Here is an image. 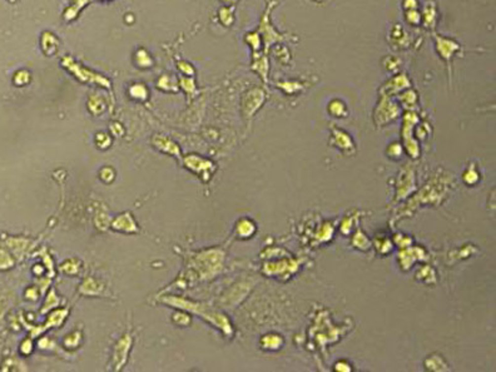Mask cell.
Wrapping results in <instances>:
<instances>
[{"label": "cell", "mask_w": 496, "mask_h": 372, "mask_svg": "<svg viewBox=\"0 0 496 372\" xmlns=\"http://www.w3.org/2000/svg\"><path fill=\"white\" fill-rule=\"evenodd\" d=\"M278 4V0H271L268 1L266 5V9H265V13H263L262 18H261V24H260V29H258V33L262 37V41L265 44V54H268V50L273 44L279 43V41H283V39L286 38L283 34L278 33L276 29L273 28L271 23V13L274 9V6Z\"/></svg>", "instance_id": "obj_1"}, {"label": "cell", "mask_w": 496, "mask_h": 372, "mask_svg": "<svg viewBox=\"0 0 496 372\" xmlns=\"http://www.w3.org/2000/svg\"><path fill=\"white\" fill-rule=\"evenodd\" d=\"M434 39L437 55L448 64L449 72H451V62L454 57L461 52V45L454 39L440 36V34H434Z\"/></svg>", "instance_id": "obj_2"}, {"label": "cell", "mask_w": 496, "mask_h": 372, "mask_svg": "<svg viewBox=\"0 0 496 372\" xmlns=\"http://www.w3.org/2000/svg\"><path fill=\"white\" fill-rule=\"evenodd\" d=\"M437 22V8L434 0H427L421 11V23L426 29L434 32Z\"/></svg>", "instance_id": "obj_3"}, {"label": "cell", "mask_w": 496, "mask_h": 372, "mask_svg": "<svg viewBox=\"0 0 496 372\" xmlns=\"http://www.w3.org/2000/svg\"><path fill=\"white\" fill-rule=\"evenodd\" d=\"M410 85H411V83H410V79L407 78L406 74H396L393 78L388 79L387 82L383 84L382 93H385V94H393V93H399L401 90L406 89Z\"/></svg>", "instance_id": "obj_4"}, {"label": "cell", "mask_w": 496, "mask_h": 372, "mask_svg": "<svg viewBox=\"0 0 496 372\" xmlns=\"http://www.w3.org/2000/svg\"><path fill=\"white\" fill-rule=\"evenodd\" d=\"M252 69L262 76L265 82H267V75H268L269 71V63L267 54H265V53H255L253 54Z\"/></svg>", "instance_id": "obj_5"}, {"label": "cell", "mask_w": 496, "mask_h": 372, "mask_svg": "<svg viewBox=\"0 0 496 372\" xmlns=\"http://www.w3.org/2000/svg\"><path fill=\"white\" fill-rule=\"evenodd\" d=\"M244 40H246L247 44L252 48L253 54H255V53H261V48H262L263 41L262 37H261V34L258 33V30L257 32H252V33L247 34Z\"/></svg>", "instance_id": "obj_6"}, {"label": "cell", "mask_w": 496, "mask_h": 372, "mask_svg": "<svg viewBox=\"0 0 496 372\" xmlns=\"http://www.w3.org/2000/svg\"><path fill=\"white\" fill-rule=\"evenodd\" d=\"M220 19L222 22V24H225L226 27H229V25L233 24L234 20V14H233V8L230 6H225V8L220 9Z\"/></svg>", "instance_id": "obj_7"}, {"label": "cell", "mask_w": 496, "mask_h": 372, "mask_svg": "<svg viewBox=\"0 0 496 372\" xmlns=\"http://www.w3.org/2000/svg\"><path fill=\"white\" fill-rule=\"evenodd\" d=\"M405 20L409 24L418 27L421 24V11L419 9H414V10H406L405 11Z\"/></svg>", "instance_id": "obj_8"}, {"label": "cell", "mask_w": 496, "mask_h": 372, "mask_svg": "<svg viewBox=\"0 0 496 372\" xmlns=\"http://www.w3.org/2000/svg\"><path fill=\"white\" fill-rule=\"evenodd\" d=\"M400 66H401V60L399 58L393 57V55H388L383 59V67L388 72H397Z\"/></svg>", "instance_id": "obj_9"}, {"label": "cell", "mask_w": 496, "mask_h": 372, "mask_svg": "<svg viewBox=\"0 0 496 372\" xmlns=\"http://www.w3.org/2000/svg\"><path fill=\"white\" fill-rule=\"evenodd\" d=\"M330 113H332L336 117H342L346 114V107L341 101H332L330 104Z\"/></svg>", "instance_id": "obj_10"}, {"label": "cell", "mask_w": 496, "mask_h": 372, "mask_svg": "<svg viewBox=\"0 0 496 372\" xmlns=\"http://www.w3.org/2000/svg\"><path fill=\"white\" fill-rule=\"evenodd\" d=\"M274 55H276V58L279 60V62H282V63H287L291 58L290 52H288L287 48L283 45L278 46L277 52H274Z\"/></svg>", "instance_id": "obj_11"}, {"label": "cell", "mask_w": 496, "mask_h": 372, "mask_svg": "<svg viewBox=\"0 0 496 372\" xmlns=\"http://www.w3.org/2000/svg\"><path fill=\"white\" fill-rule=\"evenodd\" d=\"M419 0H402V8L404 10H414V9H419Z\"/></svg>", "instance_id": "obj_12"}, {"label": "cell", "mask_w": 496, "mask_h": 372, "mask_svg": "<svg viewBox=\"0 0 496 372\" xmlns=\"http://www.w3.org/2000/svg\"><path fill=\"white\" fill-rule=\"evenodd\" d=\"M146 60H147V62L152 63V60H151L150 55H148V53H147L146 50H143V49L138 50V52H137V62H138V64H141V63L146 62Z\"/></svg>", "instance_id": "obj_13"}, {"label": "cell", "mask_w": 496, "mask_h": 372, "mask_svg": "<svg viewBox=\"0 0 496 372\" xmlns=\"http://www.w3.org/2000/svg\"><path fill=\"white\" fill-rule=\"evenodd\" d=\"M222 1L226 4H234V3H237L238 0H222Z\"/></svg>", "instance_id": "obj_14"}, {"label": "cell", "mask_w": 496, "mask_h": 372, "mask_svg": "<svg viewBox=\"0 0 496 372\" xmlns=\"http://www.w3.org/2000/svg\"><path fill=\"white\" fill-rule=\"evenodd\" d=\"M313 1H315V3H321L322 0H313Z\"/></svg>", "instance_id": "obj_15"}]
</instances>
